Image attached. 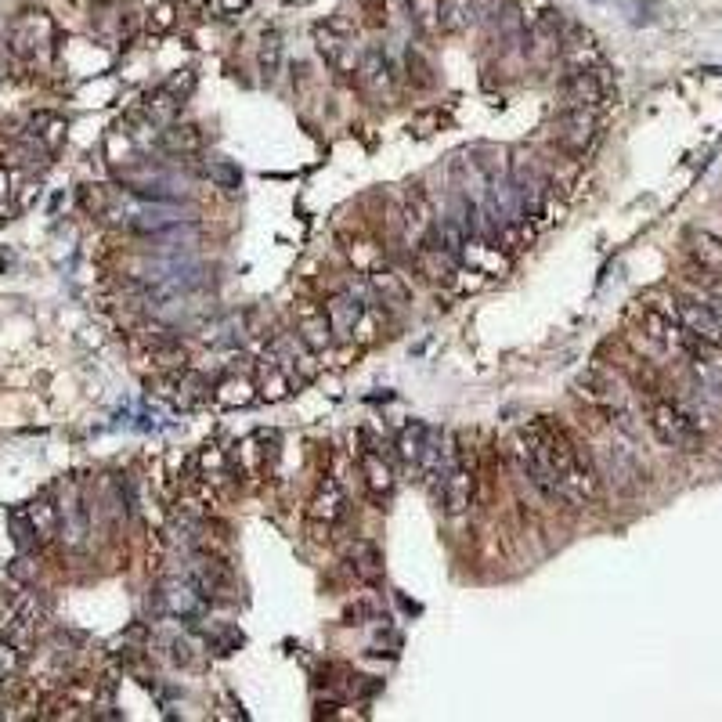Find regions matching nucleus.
I'll use <instances>...</instances> for the list:
<instances>
[{
  "mask_svg": "<svg viewBox=\"0 0 722 722\" xmlns=\"http://www.w3.org/2000/svg\"><path fill=\"white\" fill-rule=\"evenodd\" d=\"M647 423H650V430H654V437H658L661 445H668V448L694 452V448L701 445V423H697L694 412L676 398H665V394L650 398L647 401Z\"/></svg>",
  "mask_w": 722,
  "mask_h": 722,
  "instance_id": "f257e3e1",
  "label": "nucleus"
},
{
  "mask_svg": "<svg viewBox=\"0 0 722 722\" xmlns=\"http://www.w3.org/2000/svg\"><path fill=\"white\" fill-rule=\"evenodd\" d=\"M614 73L607 65H593V69H578L564 80L560 87V109H589V112H600L614 102Z\"/></svg>",
  "mask_w": 722,
  "mask_h": 722,
  "instance_id": "f03ea898",
  "label": "nucleus"
},
{
  "mask_svg": "<svg viewBox=\"0 0 722 722\" xmlns=\"http://www.w3.org/2000/svg\"><path fill=\"white\" fill-rule=\"evenodd\" d=\"M574 394L600 412V416H614V412H625L629 408V390L621 372L611 365H589V369L574 380Z\"/></svg>",
  "mask_w": 722,
  "mask_h": 722,
  "instance_id": "7ed1b4c3",
  "label": "nucleus"
},
{
  "mask_svg": "<svg viewBox=\"0 0 722 722\" xmlns=\"http://www.w3.org/2000/svg\"><path fill=\"white\" fill-rule=\"evenodd\" d=\"M621 437H625V434H621ZM621 437H618V430H614L611 441L596 445L593 463H596V470H600V477H607L614 488L636 491L639 484H643V463H639V455L632 452V448L625 445Z\"/></svg>",
  "mask_w": 722,
  "mask_h": 722,
  "instance_id": "20e7f679",
  "label": "nucleus"
},
{
  "mask_svg": "<svg viewBox=\"0 0 722 722\" xmlns=\"http://www.w3.org/2000/svg\"><path fill=\"white\" fill-rule=\"evenodd\" d=\"M553 141L567 152V156L585 159L589 152L596 149V141H600L596 112H589V109H556Z\"/></svg>",
  "mask_w": 722,
  "mask_h": 722,
  "instance_id": "39448f33",
  "label": "nucleus"
},
{
  "mask_svg": "<svg viewBox=\"0 0 722 722\" xmlns=\"http://www.w3.org/2000/svg\"><path fill=\"white\" fill-rule=\"evenodd\" d=\"M297 336L304 340L307 351H325V347L333 343V325H329L325 307H315V304L297 307Z\"/></svg>",
  "mask_w": 722,
  "mask_h": 722,
  "instance_id": "423d86ee",
  "label": "nucleus"
},
{
  "mask_svg": "<svg viewBox=\"0 0 722 722\" xmlns=\"http://www.w3.org/2000/svg\"><path fill=\"white\" fill-rule=\"evenodd\" d=\"M325 315L333 325V336H351L365 315V304H361V297H354V289H347V293H333L325 300Z\"/></svg>",
  "mask_w": 722,
  "mask_h": 722,
  "instance_id": "0eeeda50",
  "label": "nucleus"
},
{
  "mask_svg": "<svg viewBox=\"0 0 722 722\" xmlns=\"http://www.w3.org/2000/svg\"><path fill=\"white\" fill-rule=\"evenodd\" d=\"M560 44H564V58H567V65H571V73H578V69H593V65L603 62L600 51H596L593 33L582 26H567Z\"/></svg>",
  "mask_w": 722,
  "mask_h": 722,
  "instance_id": "6e6552de",
  "label": "nucleus"
},
{
  "mask_svg": "<svg viewBox=\"0 0 722 722\" xmlns=\"http://www.w3.org/2000/svg\"><path fill=\"white\" fill-rule=\"evenodd\" d=\"M311 520L315 524H325V528H333L336 520L347 513V495H343L340 481H322V488L315 491V499H311Z\"/></svg>",
  "mask_w": 722,
  "mask_h": 722,
  "instance_id": "1a4fd4ad",
  "label": "nucleus"
},
{
  "mask_svg": "<svg viewBox=\"0 0 722 722\" xmlns=\"http://www.w3.org/2000/svg\"><path fill=\"white\" fill-rule=\"evenodd\" d=\"M347 560H351V571L358 574L361 582H380L383 578V556L380 549L372 546L369 538H354L351 546H347Z\"/></svg>",
  "mask_w": 722,
  "mask_h": 722,
  "instance_id": "9d476101",
  "label": "nucleus"
},
{
  "mask_svg": "<svg viewBox=\"0 0 722 722\" xmlns=\"http://www.w3.org/2000/svg\"><path fill=\"white\" fill-rule=\"evenodd\" d=\"M361 473H365V488H369L372 499H387L394 491V470L383 463V455L365 452L361 455Z\"/></svg>",
  "mask_w": 722,
  "mask_h": 722,
  "instance_id": "9b49d317",
  "label": "nucleus"
},
{
  "mask_svg": "<svg viewBox=\"0 0 722 722\" xmlns=\"http://www.w3.org/2000/svg\"><path fill=\"white\" fill-rule=\"evenodd\" d=\"M315 40H318V51H322V58L333 65V69H351V40L336 37L333 22H329V26H318L315 29Z\"/></svg>",
  "mask_w": 722,
  "mask_h": 722,
  "instance_id": "f8f14e48",
  "label": "nucleus"
},
{
  "mask_svg": "<svg viewBox=\"0 0 722 722\" xmlns=\"http://www.w3.org/2000/svg\"><path fill=\"white\" fill-rule=\"evenodd\" d=\"M369 289H372V297L380 300V304H387V307H398L408 300V286L401 282V275H394V271H383V268L372 271Z\"/></svg>",
  "mask_w": 722,
  "mask_h": 722,
  "instance_id": "ddd939ff",
  "label": "nucleus"
},
{
  "mask_svg": "<svg viewBox=\"0 0 722 722\" xmlns=\"http://www.w3.org/2000/svg\"><path fill=\"white\" fill-rule=\"evenodd\" d=\"M477 4L473 0H441V33H463L470 29Z\"/></svg>",
  "mask_w": 722,
  "mask_h": 722,
  "instance_id": "4468645a",
  "label": "nucleus"
},
{
  "mask_svg": "<svg viewBox=\"0 0 722 722\" xmlns=\"http://www.w3.org/2000/svg\"><path fill=\"white\" fill-rule=\"evenodd\" d=\"M163 149H170V152H181V156H192V152H199L203 149V134L195 127H170V130H163Z\"/></svg>",
  "mask_w": 722,
  "mask_h": 722,
  "instance_id": "2eb2a0df",
  "label": "nucleus"
},
{
  "mask_svg": "<svg viewBox=\"0 0 722 722\" xmlns=\"http://www.w3.org/2000/svg\"><path fill=\"white\" fill-rule=\"evenodd\" d=\"M426 445H430V426H423V423H412L401 434V459L405 463H423V455H426Z\"/></svg>",
  "mask_w": 722,
  "mask_h": 722,
  "instance_id": "dca6fc26",
  "label": "nucleus"
},
{
  "mask_svg": "<svg viewBox=\"0 0 722 722\" xmlns=\"http://www.w3.org/2000/svg\"><path fill=\"white\" fill-rule=\"evenodd\" d=\"M408 11L423 33H441V0H408Z\"/></svg>",
  "mask_w": 722,
  "mask_h": 722,
  "instance_id": "f3484780",
  "label": "nucleus"
},
{
  "mask_svg": "<svg viewBox=\"0 0 722 722\" xmlns=\"http://www.w3.org/2000/svg\"><path fill=\"white\" fill-rule=\"evenodd\" d=\"M26 517L33 520V528H37V538L58 535V510L51 506V502H33Z\"/></svg>",
  "mask_w": 722,
  "mask_h": 722,
  "instance_id": "a211bd4d",
  "label": "nucleus"
},
{
  "mask_svg": "<svg viewBox=\"0 0 722 722\" xmlns=\"http://www.w3.org/2000/svg\"><path fill=\"white\" fill-rule=\"evenodd\" d=\"M250 398H253V383L250 380H224L221 390H217V401H221V405H228V408L250 405Z\"/></svg>",
  "mask_w": 722,
  "mask_h": 722,
  "instance_id": "6ab92c4d",
  "label": "nucleus"
},
{
  "mask_svg": "<svg viewBox=\"0 0 722 722\" xmlns=\"http://www.w3.org/2000/svg\"><path fill=\"white\" fill-rule=\"evenodd\" d=\"M210 177H213V181H217L221 188H239V181H242L239 167H232V163H213Z\"/></svg>",
  "mask_w": 722,
  "mask_h": 722,
  "instance_id": "aec40b11",
  "label": "nucleus"
},
{
  "mask_svg": "<svg viewBox=\"0 0 722 722\" xmlns=\"http://www.w3.org/2000/svg\"><path fill=\"white\" fill-rule=\"evenodd\" d=\"M408 76H416L419 87H430V84H434V76H430V65L423 62V55H419V51H408Z\"/></svg>",
  "mask_w": 722,
  "mask_h": 722,
  "instance_id": "412c9836",
  "label": "nucleus"
},
{
  "mask_svg": "<svg viewBox=\"0 0 722 722\" xmlns=\"http://www.w3.org/2000/svg\"><path fill=\"white\" fill-rule=\"evenodd\" d=\"M174 11H177V8H174V4H170V0H167V4H159V8L152 11V19H149V29H152V33H167V29L174 26V19H177Z\"/></svg>",
  "mask_w": 722,
  "mask_h": 722,
  "instance_id": "4be33fe9",
  "label": "nucleus"
},
{
  "mask_svg": "<svg viewBox=\"0 0 722 722\" xmlns=\"http://www.w3.org/2000/svg\"><path fill=\"white\" fill-rule=\"evenodd\" d=\"M278 58H282V44H278V40H264V51H260V65L268 69V76H275Z\"/></svg>",
  "mask_w": 722,
  "mask_h": 722,
  "instance_id": "5701e85b",
  "label": "nucleus"
},
{
  "mask_svg": "<svg viewBox=\"0 0 722 722\" xmlns=\"http://www.w3.org/2000/svg\"><path fill=\"white\" fill-rule=\"evenodd\" d=\"M15 668H19V654H15L8 643H0V679H8Z\"/></svg>",
  "mask_w": 722,
  "mask_h": 722,
  "instance_id": "b1692460",
  "label": "nucleus"
},
{
  "mask_svg": "<svg viewBox=\"0 0 722 722\" xmlns=\"http://www.w3.org/2000/svg\"><path fill=\"white\" fill-rule=\"evenodd\" d=\"M253 0H217V8H221V15H242V11L250 8Z\"/></svg>",
  "mask_w": 722,
  "mask_h": 722,
  "instance_id": "393cba45",
  "label": "nucleus"
},
{
  "mask_svg": "<svg viewBox=\"0 0 722 722\" xmlns=\"http://www.w3.org/2000/svg\"><path fill=\"white\" fill-rule=\"evenodd\" d=\"M174 661H177V665H188V661H192V647H188V643H181V639L174 643Z\"/></svg>",
  "mask_w": 722,
  "mask_h": 722,
  "instance_id": "a878e982",
  "label": "nucleus"
},
{
  "mask_svg": "<svg viewBox=\"0 0 722 722\" xmlns=\"http://www.w3.org/2000/svg\"><path fill=\"white\" fill-rule=\"evenodd\" d=\"M188 4H192V8H206V0H188Z\"/></svg>",
  "mask_w": 722,
  "mask_h": 722,
  "instance_id": "bb28decb",
  "label": "nucleus"
}]
</instances>
